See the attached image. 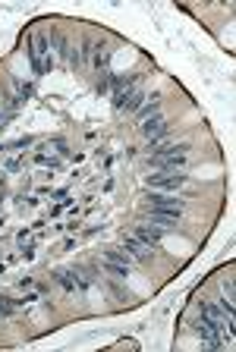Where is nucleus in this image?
<instances>
[{
  "label": "nucleus",
  "mask_w": 236,
  "mask_h": 352,
  "mask_svg": "<svg viewBox=\"0 0 236 352\" xmlns=\"http://www.w3.org/2000/svg\"><path fill=\"white\" fill-rule=\"evenodd\" d=\"M123 246H126V249H129V252H133L136 258H148V252H151V249H148V246H145V242H139V239H136V236H123Z\"/></svg>",
  "instance_id": "obj_7"
},
{
  "label": "nucleus",
  "mask_w": 236,
  "mask_h": 352,
  "mask_svg": "<svg viewBox=\"0 0 236 352\" xmlns=\"http://www.w3.org/2000/svg\"><path fill=\"white\" fill-rule=\"evenodd\" d=\"M104 261H114V264H126V267H129V255L120 252V249H107L104 252Z\"/></svg>",
  "instance_id": "obj_9"
},
{
  "label": "nucleus",
  "mask_w": 236,
  "mask_h": 352,
  "mask_svg": "<svg viewBox=\"0 0 236 352\" xmlns=\"http://www.w3.org/2000/svg\"><path fill=\"white\" fill-rule=\"evenodd\" d=\"M161 233H164L161 227H148V224H139V227H136V239H139V242H145L148 249H154V246L161 242Z\"/></svg>",
  "instance_id": "obj_5"
},
{
  "label": "nucleus",
  "mask_w": 236,
  "mask_h": 352,
  "mask_svg": "<svg viewBox=\"0 0 236 352\" xmlns=\"http://www.w3.org/2000/svg\"><path fill=\"white\" fill-rule=\"evenodd\" d=\"M104 270H111L114 277H129V267H126V264H114V261H104Z\"/></svg>",
  "instance_id": "obj_10"
},
{
  "label": "nucleus",
  "mask_w": 236,
  "mask_h": 352,
  "mask_svg": "<svg viewBox=\"0 0 236 352\" xmlns=\"http://www.w3.org/2000/svg\"><path fill=\"white\" fill-rule=\"evenodd\" d=\"M142 101H145L142 91H139V95H129V101L123 104V110H139V107H142Z\"/></svg>",
  "instance_id": "obj_12"
},
{
  "label": "nucleus",
  "mask_w": 236,
  "mask_h": 352,
  "mask_svg": "<svg viewBox=\"0 0 236 352\" xmlns=\"http://www.w3.org/2000/svg\"><path fill=\"white\" fill-rule=\"evenodd\" d=\"M145 211H161V214L179 217L183 214V201L173 198V195H164V192H148L145 195Z\"/></svg>",
  "instance_id": "obj_1"
},
{
  "label": "nucleus",
  "mask_w": 236,
  "mask_h": 352,
  "mask_svg": "<svg viewBox=\"0 0 236 352\" xmlns=\"http://www.w3.org/2000/svg\"><path fill=\"white\" fill-rule=\"evenodd\" d=\"M195 333H198V337H202L205 343H211V346H221V343H224V340H221V330H217L214 324H208L205 318L195 324Z\"/></svg>",
  "instance_id": "obj_6"
},
{
  "label": "nucleus",
  "mask_w": 236,
  "mask_h": 352,
  "mask_svg": "<svg viewBox=\"0 0 236 352\" xmlns=\"http://www.w3.org/2000/svg\"><path fill=\"white\" fill-rule=\"evenodd\" d=\"M148 217H151V224L154 227H161V230H167V227H173L179 217H170V214H161V211H148Z\"/></svg>",
  "instance_id": "obj_8"
},
{
  "label": "nucleus",
  "mask_w": 236,
  "mask_h": 352,
  "mask_svg": "<svg viewBox=\"0 0 236 352\" xmlns=\"http://www.w3.org/2000/svg\"><path fill=\"white\" fill-rule=\"evenodd\" d=\"M57 280H60V286H66V289H76V280H72L69 270H57Z\"/></svg>",
  "instance_id": "obj_11"
},
{
  "label": "nucleus",
  "mask_w": 236,
  "mask_h": 352,
  "mask_svg": "<svg viewBox=\"0 0 236 352\" xmlns=\"http://www.w3.org/2000/svg\"><path fill=\"white\" fill-rule=\"evenodd\" d=\"M151 167H158V170H164V173H183L186 154H161V157H151Z\"/></svg>",
  "instance_id": "obj_4"
},
{
  "label": "nucleus",
  "mask_w": 236,
  "mask_h": 352,
  "mask_svg": "<svg viewBox=\"0 0 236 352\" xmlns=\"http://www.w3.org/2000/svg\"><path fill=\"white\" fill-rule=\"evenodd\" d=\"M202 318H205L208 324H214L217 330H227L230 337H233V311H227V308H214V305L202 302Z\"/></svg>",
  "instance_id": "obj_2"
},
{
  "label": "nucleus",
  "mask_w": 236,
  "mask_h": 352,
  "mask_svg": "<svg viewBox=\"0 0 236 352\" xmlns=\"http://www.w3.org/2000/svg\"><path fill=\"white\" fill-rule=\"evenodd\" d=\"M179 186H186V176H183V173H164V170H158L154 176H148V189L176 192Z\"/></svg>",
  "instance_id": "obj_3"
},
{
  "label": "nucleus",
  "mask_w": 236,
  "mask_h": 352,
  "mask_svg": "<svg viewBox=\"0 0 236 352\" xmlns=\"http://www.w3.org/2000/svg\"><path fill=\"white\" fill-rule=\"evenodd\" d=\"M154 110H158V101H151L148 107H142V117H148V114H154Z\"/></svg>",
  "instance_id": "obj_14"
},
{
  "label": "nucleus",
  "mask_w": 236,
  "mask_h": 352,
  "mask_svg": "<svg viewBox=\"0 0 236 352\" xmlns=\"http://www.w3.org/2000/svg\"><path fill=\"white\" fill-rule=\"evenodd\" d=\"M0 314H13V302L4 299V295H0Z\"/></svg>",
  "instance_id": "obj_13"
}]
</instances>
